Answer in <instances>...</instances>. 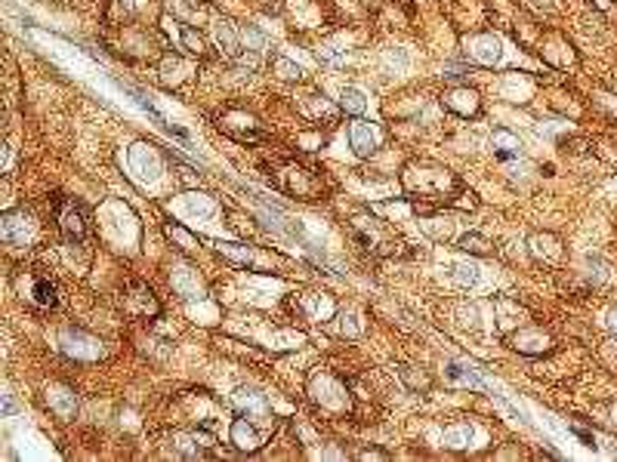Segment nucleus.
<instances>
[{
    "label": "nucleus",
    "instance_id": "obj_1",
    "mask_svg": "<svg viewBox=\"0 0 617 462\" xmlns=\"http://www.w3.org/2000/svg\"><path fill=\"white\" fill-rule=\"evenodd\" d=\"M272 435V426L266 429H256V419L254 416H238V419L232 422V444L238 447V450L244 453H256L259 447L266 444V438Z\"/></svg>",
    "mask_w": 617,
    "mask_h": 462
},
{
    "label": "nucleus",
    "instance_id": "obj_2",
    "mask_svg": "<svg viewBox=\"0 0 617 462\" xmlns=\"http://www.w3.org/2000/svg\"><path fill=\"white\" fill-rule=\"evenodd\" d=\"M59 228H62L65 241L68 244H80L87 237V213L80 204H74V200H68V204L59 210Z\"/></svg>",
    "mask_w": 617,
    "mask_h": 462
},
{
    "label": "nucleus",
    "instance_id": "obj_3",
    "mask_svg": "<svg viewBox=\"0 0 617 462\" xmlns=\"http://www.w3.org/2000/svg\"><path fill=\"white\" fill-rule=\"evenodd\" d=\"M349 145H352V151L358 154V158H370V154L377 151V145H380V136H377V126L368 124V121H352L349 124Z\"/></svg>",
    "mask_w": 617,
    "mask_h": 462
},
{
    "label": "nucleus",
    "instance_id": "obj_4",
    "mask_svg": "<svg viewBox=\"0 0 617 462\" xmlns=\"http://www.w3.org/2000/svg\"><path fill=\"white\" fill-rule=\"evenodd\" d=\"M442 105L448 111H454L460 117H470V114H479V93L470 87H454L442 96Z\"/></svg>",
    "mask_w": 617,
    "mask_h": 462
},
{
    "label": "nucleus",
    "instance_id": "obj_5",
    "mask_svg": "<svg viewBox=\"0 0 617 462\" xmlns=\"http://www.w3.org/2000/svg\"><path fill=\"white\" fill-rule=\"evenodd\" d=\"M127 308L136 311V315H158V299H154L152 287L143 284V281H130L127 284Z\"/></svg>",
    "mask_w": 617,
    "mask_h": 462
},
{
    "label": "nucleus",
    "instance_id": "obj_6",
    "mask_svg": "<svg viewBox=\"0 0 617 462\" xmlns=\"http://www.w3.org/2000/svg\"><path fill=\"white\" fill-rule=\"evenodd\" d=\"M509 345L522 355H544V352H549L553 339H549L544 330H518L516 336H509Z\"/></svg>",
    "mask_w": 617,
    "mask_h": 462
},
{
    "label": "nucleus",
    "instance_id": "obj_7",
    "mask_svg": "<svg viewBox=\"0 0 617 462\" xmlns=\"http://www.w3.org/2000/svg\"><path fill=\"white\" fill-rule=\"evenodd\" d=\"M444 376H448L454 385H470V389H479V392H491V385L475 373L466 361H448L444 364Z\"/></svg>",
    "mask_w": 617,
    "mask_h": 462
},
{
    "label": "nucleus",
    "instance_id": "obj_8",
    "mask_svg": "<svg viewBox=\"0 0 617 462\" xmlns=\"http://www.w3.org/2000/svg\"><path fill=\"white\" fill-rule=\"evenodd\" d=\"M28 216L25 213H6L3 222H0V234H3V241L10 244V247H22V244L28 241Z\"/></svg>",
    "mask_w": 617,
    "mask_h": 462
},
{
    "label": "nucleus",
    "instance_id": "obj_9",
    "mask_svg": "<svg viewBox=\"0 0 617 462\" xmlns=\"http://www.w3.org/2000/svg\"><path fill=\"white\" fill-rule=\"evenodd\" d=\"M232 404L238 407V413L254 416V419L266 416V398H263V394H256L254 389H235Z\"/></svg>",
    "mask_w": 617,
    "mask_h": 462
},
{
    "label": "nucleus",
    "instance_id": "obj_10",
    "mask_svg": "<svg viewBox=\"0 0 617 462\" xmlns=\"http://www.w3.org/2000/svg\"><path fill=\"white\" fill-rule=\"evenodd\" d=\"M491 142H494V158L497 161H516L518 154H522V139L518 136H512L509 130H494V139H491Z\"/></svg>",
    "mask_w": 617,
    "mask_h": 462
},
{
    "label": "nucleus",
    "instance_id": "obj_11",
    "mask_svg": "<svg viewBox=\"0 0 617 462\" xmlns=\"http://www.w3.org/2000/svg\"><path fill=\"white\" fill-rule=\"evenodd\" d=\"M47 404L53 407V413H59L62 419H71L74 410H78L74 394L68 389H62V385H50V389H47Z\"/></svg>",
    "mask_w": 617,
    "mask_h": 462
},
{
    "label": "nucleus",
    "instance_id": "obj_12",
    "mask_svg": "<svg viewBox=\"0 0 617 462\" xmlns=\"http://www.w3.org/2000/svg\"><path fill=\"white\" fill-rule=\"evenodd\" d=\"M28 299H31L34 305H41V308H56V305H59V293H56V287L50 284L47 278H34L31 290H28Z\"/></svg>",
    "mask_w": 617,
    "mask_h": 462
},
{
    "label": "nucleus",
    "instance_id": "obj_13",
    "mask_svg": "<svg viewBox=\"0 0 617 462\" xmlns=\"http://www.w3.org/2000/svg\"><path fill=\"white\" fill-rule=\"evenodd\" d=\"M340 105H343L346 114L361 117L364 111H368V96H364V89H358V87H346L343 96H340Z\"/></svg>",
    "mask_w": 617,
    "mask_h": 462
},
{
    "label": "nucleus",
    "instance_id": "obj_14",
    "mask_svg": "<svg viewBox=\"0 0 617 462\" xmlns=\"http://www.w3.org/2000/svg\"><path fill=\"white\" fill-rule=\"evenodd\" d=\"M472 438H475V429L463 422V426H451V429H444L442 441H444V447H451V450H463V447H470V444H472Z\"/></svg>",
    "mask_w": 617,
    "mask_h": 462
},
{
    "label": "nucleus",
    "instance_id": "obj_15",
    "mask_svg": "<svg viewBox=\"0 0 617 462\" xmlns=\"http://www.w3.org/2000/svg\"><path fill=\"white\" fill-rule=\"evenodd\" d=\"M217 40H219V47L226 50L228 56H238L241 53V43H238V31H235V25L228 19H219L217 22Z\"/></svg>",
    "mask_w": 617,
    "mask_h": 462
},
{
    "label": "nucleus",
    "instance_id": "obj_16",
    "mask_svg": "<svg viewBox=\"0 0 617 462\" xmlns=\"http://www.w3.org/2000/svg\"><path fill=\"white\" fill-rule=\"evenodd\" d=\"M457 247L463 253H475V256H485V253H491V241L485 234H479V231H470V234H463L457 241Z\"/></svg>",
    "mask_w": 617,
    "mask_h": 462
},
{
    "label": "nucleus",
    "instance_id": "obj_17",
    "mask_svg": "<svg viewBox=\"0 0 617 462\" xmlns=\"http://www.w3.org/2000/svg\"><path fill=\"white\" fill-rule=\"evenodd\" d=\"M475 56L481 59V62H497L500 59V40L497 37H491V34H485V37H475Z\"/></svg>",
    "mask_w": 617,
    "mask_h": 462
},
{
    "label": "nucleus",
    "instance_id": "obj_18",
    "mask_svg": "<svg viewBox=\"0 0 617 462\" xmlns=\"http://www.w3.org/2000/svg\"><path fill=\"white\" fill-rule=\"evenodd\" d=\"M451 278L460 281L463 287L479 284V265H472V262H454V265H451Z\"/></svg>",
    "mask_w": 617,
    "mask_h": 462
},
{
    "label": "nucleus",
    "instance_id": "obj_19",
    "mask_svg": "<svg viewBox=\"0 0 617 462\" xmlns=\"http://www.w3.org/2000/svg\"><path fill=\"white\" fill-rule=\"evenodd\" d=\"M275 71H278V77H284V80H300L303 77L300 65L291 62V59H284V56H275Z\"/></svg>",
    "mask_w": 617,
    "mask_h": 462
},
{
    "label": "nucleus",
    "instance_id": "obj_20",
    "mask_svg": "<svg viewBox=\"0 0 617 462\" xmlns=\"http://www.w3.org/2000/svg\"><path fill=\"white\" fill-rule=\"evenodd\" d=\"M180 40H182V50H189V53H195V56H201L204 53V40H201V34L198 31H191V28H180Z\"/></svg>",
    "mask_w": 617,
    "mask_h": 462
},
{
    "label": "nucleus",
    "instance_id": "obj_21",
    "mask_svg": "<svg viewBox=\"0 0 617 462\" xmlns=\"http://www.w3.org/2000/svg\"><path fill=\"white\" fill-rule=\"evenodd\" d=\"M167 234L173 237V241H180V250H185V253H191V250L198 247V241H195V237H191L182 225H167Z\"/></svg>",
    "mask_w": 617,
    "mask_h": 462
},
{
    "label": "nucleus",
    "instance_id": "obj_22",
    "mask_svg": "<svg viewBox=\"0 0 617 462\" xmlns=\"http://www.w3.org/2000/svg\"><path fill=\"white\" fill-rule=\"evenodd\" d=\"M244 43H247V50H254V53H259V50H266V37L256 31V28H247V31L241 34Z\"/></svg>",
    "mask_w": 617,
    "mask_h": 462
},
{
    "label": "nucleus",
    "instance_id": "obj_23",
    "mask_svg": "<svg viewBox=\"0 0 617 462\" xmlns=\"http://www.w3.org/2000/svg\"><path fill=\"white\" fill-rule=\"evenodd\" d=\"M10 413H16V404H13V398L6 394L3 398V416H10Z\"/></svg>",
    "mask_w": 617,
    "mask_h": 462
},
{
    "label": "nucleus",
    "instance_id": "obj_24",
    "mask_svg": "<svg viewBox=\"0 0 617 462\" xmlns=\"http://www.w3.org/2000/svg\"><path fill=\"white\" fill-rule=\"evenodd\" d=\"M361 459H386V453H380V450H368V453H361Z\"/></svg>",
    "mask_w": 617,
    "mask_h": 462
}]
</instances>
